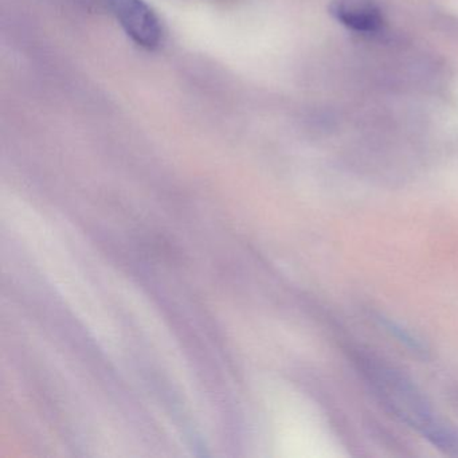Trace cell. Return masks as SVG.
Returning a JSON list of instances; mask_svg holds the SVG:
<instances>
[{"label":"cell","instance_id":"obj_1","mask_svg":"<svg viewBox=\"0 0 458 458\" xmlns=\"http://www.w3.org/2000/svg\"><path fill=\"white\" fill-rule=\"evenodd\" d=\"M369 374L377 395L395 417L420 431L437 449L458 455V430L433 414L411 382L385 367L372 369Z\"/></svg>","mask_w":458,"mask_h":458},{"label":"cell","instance_id":"obj_2","mask_svg":"<svg viewBox=\"0 0 458 458\" xmlns=\"http://www.w3.org/2000/svg\"><path fill=\"white\" fill-rule=\"evenodd\" d=\"M106 4L138 47L155 50L162 45L165 37L162 22L144 0H106Z\"/></svg>","mask_w":458,"mask_h":458},{"label":"cell","instance_id":"obj_3","mask_svg":"<svg viewBox=\"0 0 458 458\" xmlns=\"http://www.w3.org/2000/svg\"><path fill=\"white\" fill-rule=\"evenodd\" d=\"M332 17L356 33H377L383 26V13L375 0H334Z\"/></svg>","mask_w":458,"mask_h":458}]
</instances>
